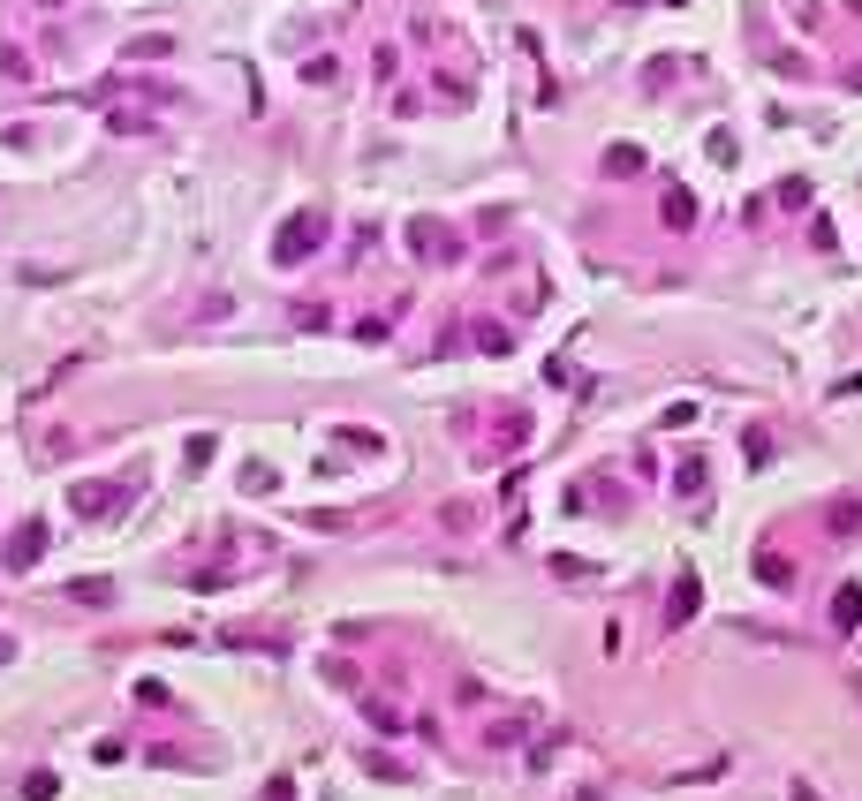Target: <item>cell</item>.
<instances>
[{
	"instance_id": "2",
	"label": "cell",
	"mask_w": 862,
	"mask_h": 801,
	"mask_svg": "<svg viewBox=\"0 0 862 801\" xmlns=\"http://www.w3.org/2000/svg\"><path fill=\"white\" fill-rule=\"evenodd\" d=\"M38 545H46V529H38V522H31V529H16V537H8V560H16V567H23V560H38Z\"/></svg>"
},
{
	"instance_id": "3",
	"label": "cell",
	"mask_w": 862,
	"mask_h": 801,
	"mask_svg": "<svg viewBox=\"0 0 862 801\" xmlns=\"http://www.w3.org/2000/svg\"><path fill=\"white\" fill-rule=\"evenodd\" d=\"M832 620H840V628H855V620H862V590H855V582L832 597Z\"/></svg>"
},
{
	"instance_id": "4",
	"label": "cell",
	"mask_w": 862,
	"mask_h": 801,
	"mask_svg": "<svg viewBox=\"0 0 862 801\" xmlns=\"http://www.w3.org/2000/svg\"><path fill=\"white\" fill-rule=\"evenodd\" d=\"M311 242H318V220H295V227H288V242H280V257H295V250H311Z\"/></svg>"
},
{
	"instance_id": "1",
	"label": "cell",
	"mask_w": 862,
	"mask_h": 801,
	"mask_svg": "<svg viewBox=\"0 0 862 801\" xmlns=\"http://www.w3.org/2000/svg\"><path fill=\"white\" fill-rule=\"evenodd\" d=\"M696 605H704V590H696V575H681V582H673V597H666V620L681 628V620H689Z\"/></svg>"
},
{
	"instance_id": "5",
	"label": "cell",
	"mask_w": 862,
	"mask_h": 801,
	"mask_svg": "<svg viewBox=\"0 0 862 801\" xmlns=\"http://www.w3.org/2000/svg\"><path fill=\"white\" fill-rule=\"evenodd\" d=\"M8 658H16V643H8V635H0V665H8Z\"/></svg>"
}]
</instances>
